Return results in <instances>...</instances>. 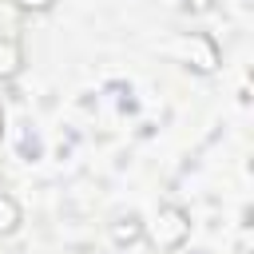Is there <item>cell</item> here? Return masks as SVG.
Returning <instances> with one entry per match:
<instances>
[{"label": "cell", "mask_w": 254, "mask_h": 254, "mask_svg": "<svg viewBox=\"0 0 254 254\" xmlns=\"http://www.w3.org/2000/svg\"><path fill=\"white\" fill-rule=\"evenodd\" d=\"M167 52H171L183 67H190V71H198V75H214L218 64H222V52H218L214 36H206V32H183V36H175V40L167 44Z\"/></svg>", "instance_id": "6da1fadb"}, {"label": "cell", "mask_w": 254, "mask_h": 254, "mask_svg": "<svg viewBox=\"0 0 254 254\" xmlns=\"http://www.w3.org/2000/svg\"><path fill=\"white\" fill-rule=\"evenodd\" d=\"M20 218H24L20 202H16L12 194H0V234H12V230L20 226Z\"/></svg>", "instance_id": "5b68a950"}, {"label": "cell", "mask_w": 254, "mask_h": 254, "mask_svg": "<svg viewBox=\"0 0 254 254\" xmlns=\"http://www.w3.org/2000/svg\"><path fill=\"white\" fill-rule=\"evenodd\" d=\"M16 4H20L24 12H48V8L56 4V0H16Z\"/></svg>", "instance_id": "ba28073f"}, {"label": "cell", "mask_w": 254, "mask_h": 254, "mask_svg": "<svg viewBox=\"0 0 254 254\" xmlns=\"http://www.w3.org/2000/svg\"><path fill=\"white\" fill-rule=\"evenodd\" d=\"M187 234H190V214H187L183 206H175V202L159 206L155 226H151V242H155L159 250H179V246L187 242Z\"/></svg>", "instance_id": "7a4b0ae2"}, {"label": "cell", "mask_w": 254, "mask_h": 254, "mask_svg": "<svg viewBox=\"0 0 254 254\" xmlns=\"http://www.w3.org/2000/svg\"><path fill=\"white\" fill-rule=\"evenodd\" d=\"M179 4H183V12L202 16V12H210V4H214V0H179Z\"/></svg>", "instance_id": "52a82bcc"}, {"label": "cell", "mask_w": 254, "mask_h": 254, "mask_svg": "<svg viewBox=\"0 0 254 254\" xmlns=\"http://www.w3.org/2000/svg\"><path fill=\"white\" fill-rule=\"evenodd\" d=\"M0 139H4V111H0Z\"/></svg>", "instance_id": "9c48e42d"}, {"label": "cell", "mask_w": 254, "mask_h": 254, "mask_svg": "<svg viewBox=\"0 0 254 254\" xmlns=\"http://www.w3.org/2000/svg\"><path fill=\"white\" fill-rule=\"evenodd\" d=\"M24 67V48L12 36H0V79H12Z\"/></svg>", "instance_id": "277c9868"}, {"label": "cell", "mask_w": 254, "mask_h": 254, "mask_svg": "<svg viewBox=\"0 0 254 254\" xmlns=\"http://www.w3.org/2000/svg\"><path fill=\"white\" fill-rule=\"evenodd\" d=\"M107 234H111V242H115V246H131V242H139V238H143V218H139V214H119V218L111 222V230H107Z\"/></svg>", "instance_id": "3957f363"}, {"label": "cell", "mask_w": 254, "mask_h": 254, "mask_svg": "<svg viewBox=\"0 0 254 254\" xmlns=\"http://www.w3.org/2000/svg\"><path fill=\"white\" fill-rule=\"evenodd\" d=\"M238 4H242V8H250V4H254V0H238Z\"/></svg>", "instance_id": "30bf717a"}, {"label": "cell", "mask_w": 254, "mask_h": 254, "mask_svg": "<svg viewBox=\"0 0 254 254\" xmlns=\"http://www.w3.org/2000/svg\"><path fill=\"white\" fill-rule=\"evenodd\" d=\"M20 151H24V159H40V139L28 131V135H24V143H20Z\"/></svg>", "instance_id": "8992f818"}]
</instances>
